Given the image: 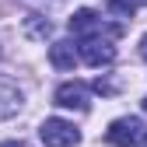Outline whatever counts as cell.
I'll list each match as a JSON object with an SVG mask.
<instances>
[{
	"label": "cell",
	"instance_id": "9",
	"mask_svg": "<svg viewBox=\"0 0 147 147\" xmlns=\"http://www.w3.org/2000/svg\"><path fill=\"white\" fill-rule=\"evenodd\" d=\"M137 11V0H109V14H123V18H130Z\"/></svg>",
	"mask_w": 147,
	"mask_h": 147
},
{
	"label": "cell",
	"instance_id": "11",
	"mask_svg": "<svg viewBox=\"0 0 147 147\" xmlns=\"http://www.w3.org/2000/svg\"><path fill=\"white\" fill-rule=\"evenodd\" d=\"M0 147H25V144H21V140H4Z\"/></svg>",
	"mask_w": 147,
	"mask_h": 147
},
{
	"label": "cell",
	"instance_id": "6",
	"mask_svg": "<svg viewBox=\"0 0 147 147\" xmlns=\"http://www.w3.org/2000/svg\"><path fill=\"white\" fill-rule=\"evenodd\" d=\"M49 63L56 70H74L77 67V49H74V42H53L49 46Z\"/></svg>",
	"mask_w": 147,
	"mask_h": 147
},
{
	"label": "cell",
	"instance_id": "10",
	"mask_svg": "<svg viewBox=\"0 0 147 147\" xmlns=\"http://www.w3.org/2000/svg\"><path fill=\"white\" fill-rule=\"evenodd\" d=\"M95 91H98V95H116V91H119V84H112V81H95Z\"/></svg>",
	"mask_w": 147,
	"mask_h": 147
},
{
	"label": "cell",
	"instance_id": "2",
	"mask_svg": "<svg viewBox=\"0 0 147 147\" xmlns=\"http://www.w3.org/2000/svg\"><path fill=\"white\" fill-rule=\"evenodd\" d=\"M105 140L112 144V147H130V144L144 140V123H140L137 116H123V119H116V123L105 130Z\"/></svg>",
	"mask_w": 147,
	"mask_h": 147
},
{
	"label": "cell",
	"instance_id": "4",
	"mask_svg": "<svg viewBox=\"0 0 147 147\" xmlns=\"http://www.w3.org/2000/svg\"><path fill=\"white\" fill-rule=\"evenodd\" d=\"M70 32H74V35H88V39H95L98 32L119 35V28H109V25L102 21V18H98L95 11H91V7H84V11H77V14L70 18Z\"/></svg>",
	"mask_w": 147,
	"mask_h": 147
},
{
	"label": "cell",
	"instance_id": "12",
	"mask_svg": "<svg viewBox=\"0 0 147 147\" xmlns=\"http://www.w3.org/2000/svg\"><path fill=\"white\" fill-rule=\"evenodd\" d=\"M140 56L147 60V35H144V39H140Z\"/></svg>",
	"mask_w": 147,
	"mask_h": 147
},
{
	"label": "cell",
	"instance_id": "13",
	"mask_svg": "<svg viewBox=\"0 0 147 147\" xmlns=\"http://www.w3.org/2000/svg\"><path fill=\"white\" fill-rule=\"evenodd\" d=\"M144 112H147V98H144Z\"/></svg>",
	"mask_w": 147,
	"mask_h": 147
},
{
	"label": "cell",
	"instance_id": "1",
	"mask_svg": "<svg viewBox=\"0 0 147 147\" xmlns=\"http://www.w3.org/2000/svg\"><path fill=\"white\" fill-rule=\"evenodd\" d=\"M39 137H42L46 147H74V144L81 140L77 126L67 123V119H46V123L39 126Z\"/></svg>",
	"mask_w": 147,
	"mask_h": 147
},
{
	"label": "cell",
	"instance_id": "14",
	"mask_svg": "<svg viewBox=\"0 0 147 147\" xmlns=\"http://www.w3.org/2000/svg\"><path fill=\"white\" fill-rule=\"evenodd\" d=\"M144 140H147V133H144Z\"/></svg>",
	"mask_w": 147,
	"mask_h": 147
},
{
	"label": "cell",
	"instance_id": "8",
	"mask_svg": "<svg viewBox=\"0 0 147 147\" xmlns=\"http://www.w3.org/2000/svg\"><path fill=\"white\" fill-rule=\"evenodd\" d=\"M25 32H28V39H46V35L53 32V25L42 14H25Z\"/></svg>",
	"mask_w": 147,
	"mask_h": 147
},
{
	"label": "cell",
	"instance_id": "7",
	"mask_svg": "<svg viewBox=\"0 0 147 147\" xmlns=\"http://www.w3.org/2000/svg\"><path fill=\"white\" fill-rule=\"evenodd\" d=\"M18 109H21V91L11 81H0V119L18 116Z\"/></svg>",
	"mask_w": 147,
	"mask_h": 147
},
{
	"label": "cell",
	"instance_id": "5",
	"mask_svg": "<svg viewBox=\"0 0 147 147\" xmlns=\"http://www.w3.org/2000/svg\"><path fill=\"white\" fill-rule=\"evenodd\" d=\"M53 102H56L60 109H77V112H84V109H88V88L81 81H67V84L56 88Z\"/></svg>",
	"mask_w": 147,
	"mask_h": 147
},
{
	"label": "cell",
	"instance_id": "3",
	"mask_svg": "<svg viewBox=\"0 0 147 147\" xmlns=\"http://www.w3.org/2000/svg\"><path fill=\"white\" fill-rule=\"evenodd\" d=\"M81 60L88 63V67H109L116 60V46L109 42V39H84L81 42Z\"/></svg>",
	"mask_w": 147,
	"mask_h": 147
}]
</instances>
